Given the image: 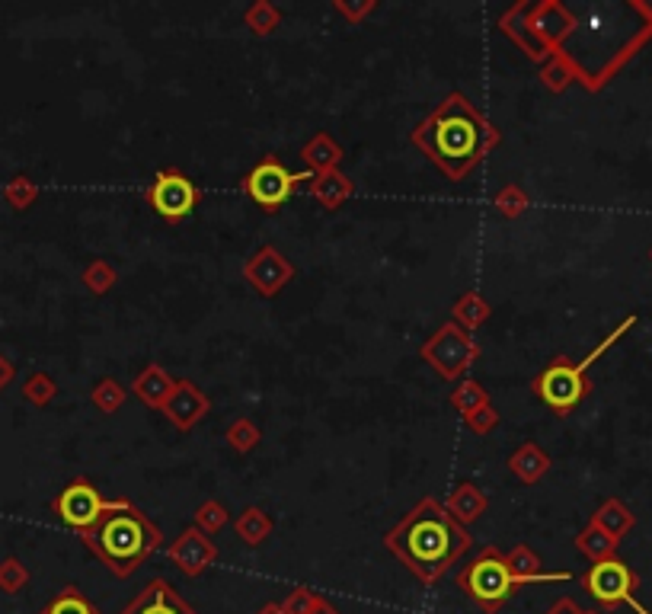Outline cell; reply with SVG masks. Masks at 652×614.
I'll use <instances>...</instances> for the list:
<instances>
[{"mask_svg": "<svg viewBox=\"0 0 652 614\" xmlns=\"http://www.w3.org/2000/svg\"><path fill=\"white\" fill-rule=\"evenodd\" d=\"M387 547L422 579V583H435L454 560L464 557V551L470 547V535L451 519L448 509L435 503V499H422V503L387 535Z\"/></svg>", "mask_w": 652, "mask_h": 614, "instance_id": "6da1fadb", "label": "cell"}, {"mask_svg": "<svg viewBox=\"0 0 652 614\" xmlns=\"http://www.w3.org/2000/svg\"><path fill=\"white\" fill-rule=\"evenodd\" d=\"M413 138L448 176L461 180L493 144V128L477 116L461 93H454L432 119L416 128Z\"/></svg>", "mask_w": 652, "mask_h": 614, "instance_id": "7a4b0ae2", "label": "cell"}, {"mask_svg": "<svg viewBox=\"0 0 652 614\" xmlns=\"http://www.w3.org/2000/svg\"><path fill=\"white\" fill-rule=\"evenodd\" d=\"M80 538L119 576H132L141 567V560L151 557L163 544L160 528L144 519L125 499H116L112 509L100 515V522L90 525L87 531H80Z\"/></svg>", "mask_w": 652, "mask_h": 614, "instance_id": "3957f363", "label": "cell"}, {"mask_svg": "<svg viewBox=\"0 0 652 614\" xmlns=\"http://www.w3.org/2000/svg\"><path fill=\"white\" fill-rule=\"evenodd\" d=\"M458 583L486 614H496L518 589L515 576L509 570V560H505L496 547H486V551L461 573Z\"/></svg>", "mask_w": 652, "mask_h": 614, "instance_id": "277c9868", "label": "cell"}, {"mask_svg": "<svg viewBox=\"0 0 652 614\" xmlns=\"http://www.w3.org/2000/svg\"><path fill=\"white\" fill-rule=\"evenodd\" d=\"M301 180H311V173H291L282 160L266 157L247 173L243 189H247V196L263 208V212H279L291 192L301 186Z\"/></svg>", "mask_w": 652, "mask_h": 614, "instance_id": "5b68a950", "label": "cell"}, {"mask_svg": "<svg viewBox=\"0 0 652 614\" xmlns=\"http://www.w3.org/2000/svg\"><path fill=\"white\" fill-rule=\"evenodd\" d=\"M534 391L541 394V400L553 413L566 416L579 407L585 394H589V378H585L582 365L557 359V362H550V368L534 381Z\"/></svg>", "mask_w": 652, "mask_h": 614, "instance_id": "8992f818", "label": "cell"}, {"mask_svg": "<svg viewBox=\"0 0 652 614\" xmlns=\"http://www.w3.org/2000/svg\"><path fill=\"white\" fill-rule=\"evenodd\" d=\"M582 583L601 608H617L624 602H633L640 576L633 573L621 557H608L601 563H592V570L585 573Z\"/></svg>", "mask_w": 652, "mask_h": 614, "instance_id": "52a82bcc", "label": "cell"}, {"mask_svg": "<svg viewBox=\"0 0 652 614\" xmlns=\"http://www.w3.org/2000/svg\"><path fill=\"white\" fill-rule=\"evenodd\" d=\"M148 202L154 205V212L160 218L183 221L195 212V205H199V186L179 170H160L154 176V183L148 186Z\"/></svg>", "mask_w": 652, "mask_h": 614, "instance_id": "ba28073f", "label": "cell"}, {"mask_svg": "<svg viewBox=\"0 0 652 614\" xmlns=\"http://www.w3.org/2000/svg\"><path fill=\"white\" fill-rule=\"evenodd\" d=\"M112 503H116V499H112ZM112 503H106V499L100 496V490H96L87 477H77L55 499V512H58V519L64 525H71L77 531H87L90 525L100 522L103 512L112 509Z\"/></svg>", "mask_w": 652, "mask_h": 614, "instance_id": "9c48e42d", "label": "cell"}, {"mask_svg": "<svg viewBox=\"0 0 652 614\" xmlns=\"http://www.w3.org/2000/svg\"><path fill=\"white\" fill-rule=\"evenodd\" d=\"M422 355L438 365V371L448 378H454L458 371H464L470 362H474V355H477V346L470 343V339L454 327V323H448L445 330H438V336L432 339V343L422 346Z\"/></svg>", "mask_w": 652, "mask_h": 614, "instance_id": "30bf717a", "label": "cell"}, {"mask_svg": "<svg viewBox=\"0 0 652 614\" xmlns=\"http://www.w3.org/2000/svg\"><path fill=\"white\" fill-rule=\"evenodd\" d=\"M243 272H247V279L259 288L263 295H275L279 288L291 279V266L282 260V253L279 250H259L253 260L243 266Z\"/></svg>", "mask_w": 652, "mask_h": 614, "instance_id": "8fae6325", "label": "cell"}, {"mask_svg": "<svg viewBox=\"0 0 652 614\" xmlns=\"http://www.w3.org/2000/svg\"><path fill=\"white\" fill-rule=\"evenodd\" d=\"M170 560L189 576H199L211 560H215V544H211L199 528H189L170 547Z\"/></svg>", "mask_w": 652, "mask_h": 614, "instance_id": "7c38bea8", "label": "cell"}, {"mask_svg": "<svg viewBox=\"0 0 652 614\" xmlns=\"http://www.w3.org/2000/svg\"><path fill=\"white\" fill-rule=\"evenodd\" d=\"M163 410H167V416L179 429H189L192 423H199V419L208 413V397L192 381H176L173 394L167 397V403H163Z\"/></svg>", "mask_w": 652, "mask_h": 614, "instance_id": "4fadbf2b", "label": "cell"}, {"mask_svg": "<svg viewBox=\"0 0 652 614\" xmlns=\"http://www.w3.org/2000/svg\"><path fill=\"white\" fill-rule=\"evenodd\" d=\"M122 614H195V611L179 599L163 579H154V583L144 589Z\"/></svg>", "mask_w": 652, "mask_h": 614, "instance_id": "5bb4252c", "label": "cell"}, {"mask_svg": "<svg viewBox=\"0 0 652 614\" xmlns=\"http://www.w3.org/2000/svg\"><path fill=\"white\" fill-rule=\"evenodd\" d=\"M592 525H598L608 538L621 541V538L630 535L633 525H637V515H633V512L621 503V499H605V503L598 506Z\"/></svg>", "mask_w": 652, "mask_h": 614, "instance_id": "9a60e30c", "label": "cell"}, {"mask_svg": "<svg viewBox=\"0 0 652 614\" xmlns=\"http://www.w3.org/2000/svg\"><path fill=\"white\" fill-rule=\"evenodd\" d=\"M483 512H486V496L474 487V483H461V487L454 490L451 499H448V515L458 525L480 519Z\"/></svg>", "mask_w": 652, "mask_h": 614, "instance_id": "2e32d148", "label": "cell"}, {"mask_svg": "<svg viewBox=\"0 0 652 614\" xmlns=\"http://www.w3.org/2000/svg\"><path fill=\"white\" fill-rule=\"evenodd\" d=\"M135 394L144 403H151V407H163L167 397L173 394V381L163 375V368L151 365L148 371H141V375L135 378Z\"/></svg>", "mask_w": 652, "mask_h": 614, "instance_id": "e0dca14e", "label": "cell"}, {"mask_svg": "<svg viewBox=\"0 0 652 614\" xmlns=\"http://www.w3.org/2000/svg\"><path fill=\"white\" fill-rule=\"evenodd\" d=\"M509 560V570H512V576H515V583L521 586V583H531V579H569V573H541V557H537L534 551H528L525 544L521 547H515V551L505 557Z\"/></svg>", "mask_w": 652, "mask_h": 614, "instance_id": "ac0fdd59", "label": "cell"}, {"mask_svg": "<svg viewBox=\"0 0 652 614\" xmlns=\"http://www.w3.org/2000/svg\"><path fill=\"white\" fill-rule=\"evenodd\" d=\"M512 471L518 480H525V483H537L544 474H547V467H550V458L544 455L537 445H521L515 455H512Z\"/></svg>", "mask_w": 652, "mask_h": 614, "instance_id": "d6986e66", "label": "cell"}, {"mask_svg": "<svg viewBox=\"0 0 652 614\" xmlns=\"http://www.w3.org/2000/svg\"><path fill=\"white\" fill-rule=\"evenodd\" d=\"M311 192H314V199H320L326 208H339L342 202L352 196V183H349L342 173L330 170V173H320V176H317L314 186H311Z\"/></svg>", "mask_w": 652, "mask_h": 614, "instance_id": "ffe728a7", "label": "cell"}, {"mask_svg": "<svg viewBox=\"0 0 652 614\" xmlns=\"http://www.w3.org/2000/svg\"><path fill=\"white\" fill-rule=\"evenodd\" d=\"M576 547H579V551H582L585 557H589L592 563H601V560L614 557V547H617V541H614V538H608L605 531H601L598 525H589L585 531H579Z\"/></svg>", "mask_w": 652, "mask_h": 614, "instance_id": "44dd1931", "label": "cell"}, {"mask_svg": "<svg viewBox=\"0 0 652 614\" xmlns=\"http://www.w3.org/2000/svg\"><path fill=\"white\" fill-rule=\"evenodd\" d=\"M339 157H342L339 144H336L333 138H326V135H317V138L304 148V160H307L311 167H317L320 173H330V170L339 164Z\"/></svg>", "mask_w": 652, "mask_h": 614, "instance_id": "7402d4cb", "label": "cell"}, {"mask_svg": "<svg viewBox=\"0 0 652 614\" xmlns=\"http://www.w3.org/2000/svg\"><path fill=\"white\" fill-rule=\"evenodd\" d=\"M237 531H240V538L247 541V544H259V541H263L269 531H272V522L266 519L263 509L253 506V509H247V512H243L240 519H237Z\"/></svg>", "mask_w": 652, "mask_h": 614, "instance_id": "603a6c76", "label": "cell"}, {"mask_svg": "<svg viewBox=\"0 0 652 614\" xmlns=\"http://www.w3.org/2000/svg\"><path fill=\"white\" fill-rule=\"evenodd\" d=\"M42 614H100V611H96L74 586H68L58 595V599H52L42 608Z\"/></svg>", "mask_w": 652, "mask_h": 614, "instance_id": "cb8c5ba5", "label": "cell"}, {"mask_svg": "<svg viewBox=\"0 0 652 614\" xmlns=\"http://www.w3.org/2000/svg\"><path fill=\"white\" fill-rule=\"evenodd\" d=\"M489 403V397H486V391L477 384V381H464L458 391L451 394V407L454 410H461V413H477L480 407H486Z\"/></svg>", "mask_w": 652, "mask_h": 614, "instance_id": "d4e9b609", "label": "cell"}, {"mask_svg": "<svg viewBox=\"0 0 652 614\" xmlns=\"http://www.w3.org/2000/svg\"><path fill=\"white\" fill-rule=\"evenodd\" d=\"M454 317H458L464 327L474 330V327H480V323L489 317V304H486L480 295L470 292V295H464V298L458 301V307H454Z\"/></svg>", "mask_w": 652, "mask_h": 614, "instance_id": "484cf974", "label": "cell"}, {"mask_svg": "<svg viewBox=\"0 0 652 614\" xmlns=\"http://www.w3.org/2000/svg\"><path fill=\"white\" fill-rule=\"evenodd\" d=\"M36 196H39V189H36V183L29 180V176H16V180H10L4 186V199L16 208V212L29 208L32 202H36Z\"/></svg>", "mask_w": 652, "mask_h": 614, "instance_id": "4316f807", "label": "cell"}, {"mask_svg": "<svg viewBox=\"0 0 652 614\" xmlns=\"http://www.w3.org/2000/svg\"><path fill=\"white\" fill-rule=\"evenodd\" d=\"M55 394H58L55 381L48 378V375H42V371H39V375H29L26 384H23V397H26L29 403H36V407H45V403H52Z\"/></svg>", "mask_w": 652, "mask_h": 614, "instance_id": "83f0119b", "label": "cell"}, {"mask_svg": "<svg viewBox=\"0 0 652 614\" xmlns=\"http://www.w3.org/2000/svg\"><path fill=\"white\" fill-rule=\"evenodd\" d=\"M93 403L100 407L103 413H116L122 403H125V391H122V384L119 381H112V378H103L100 384L93 387Z\"/></svg>", "mask_w": 652, "mask_h": 614, "instance_id": "f1b7e54d", "label": "cell"}, {"mask_svg": "<svg viewBox=\"0 0 652 614\" xmlns=\"http://www.w3.org/2000/svg\"><path fill=\"white\" fill-rule=\"evenodd\" d=\"M29 583V570L23 567L16 557H7V560H0V589L4 592H20L23 586Z\"/></svg>", "mask_w": 652, "mask_h": 614, "instance_id": "f546056e", "label": "cell"}, {"mask_svg": "<svg viewBox=\"0 0 652 614\" xmlns=\"http://www.w3.org/2000/svg\"><path fill=\"white\" fill-rule=\"evenodd\" d=\"M227 522V512L221 503H215V499H208V503L199 506V512H195V525H199V531H218L224 528Z\"/></svg>", "mask_w": 652, "mask_h": 614, "instance_id": "4dcf8cb0", "label": "cell"}, {"mask_svg": "<svg viewBox=\"0 0 652 614\" xmlns=\"http://www.w3.org/2000/svg\"><path fill=\"white\" fill-rule=\"evenodd\" d=\"M227 442H231L237 451H250L253 445H259V429L250 423V419H237L231 432H227Z\"/></svg>", "mask_w": 652, "mask_h": 614, "instance_id": "1f68e13d", "label": "cell"}, {"mask_svg": "<svg viewBox=\"0 0 652 614\" xmlns=\"http://www.w3.org/2000/svg\"><path fill=\"white\" fill-rule=\"evenodd\" d=\"M247 23L256 32H272L275 26H279V10H275L272 4H256L247 10Z\"/></svg>", "mask_w": 652, "mask_h": 614, "instance_id": "d6a6232c", "label": "cell"}, {"mask_svg": "<svg viewBox=\"0 0 652 614\" xmlns=\"http://www.w3.org/2000/svg\"><path fill=\"white\" fill-rule=\"evenodd\" d=\"M84 282H87L90 292L103 295V292H109V285L116 282V272H112L106 263H93V266L84 272Z\"/></svg>", "mask_w": 652, "mask_h": 614, "instance_id": "836d02e7", "label": "cell"}, {"mask_svg": "<svg viewBox=\"0 0 652 614\" xmlns=\"http://www.w3.org/2000/svg\"><path fill=\"white\" fill-rule=\"evenodd\" d=\"M496 205H499V212L502 215H509V218H515V215H521V208L528 205V199L521 196V189H515V186H509V189H502L499 196H496Z\"/></svg>", "mask_w": 652, "mask_h": 614, "instance_id": "e575fe53", "label": "cell"}, {"mask_svg": "<svg viewBox=\"0 0 652 614\" xmlns=\"http://www.w3.org/2000/svg\"><path fill=\"white\" fill-rule=\"evenodd\" d=\"M467 419H470V429L480 432V435H486L489 429L496 426V413H493V407H489V403H486V407H480L477 413H470Z\"/></svg>", "mask_w": 652, "mask_h": 614, "instance_id": "d590c367", "label": "cell"}, {"mask_svg": "<svg viewBox=\"0 0 652 614\" xmlns=\"http://www.w3.org/2000/svg\"><path fill=\"white\" fill-rule=\"evenodd\" d=\"M547 614H585V611H579V605L573 599H560Z\"/></svg>", "mask_w": 652, "mask_h": 614, "instance_id": "8d00e7d4", "label": "cell"}, {"mask_svg": "<svg viewBox=\"0 0 652 614\" xmlns=\"http://www.w3.org/2000/svg\"><path fill=\"white\" fill-rule=\"evenodd\" d=\"M13 381V365H10V359L4 352H0V391H4V387Z\"/></svg>", "mask_w": 652, "mask_h": 614, "instance_id": "74e56055", "label": "cell"}, {"mask_svg": "<svg viewBox=\"0 0 652 614\" xmlns=\"http://www.w3.org/2000/svg\"><path fill=\"white\" fill-rule=\"evenodd\" d=\"M630 605L637 608V614H652V611H646V608H643V605H637V602H630Z\"/></svg>", "mask_w": 652, "mask_h": 614, "instance_id": "f35d334b", "label": "cell"}, {"mask_svg": "<svg viewBox=\"0 0 652 614\" xmlns=\"http://www.w3.org/2000/svg\"><path fill=\"white\" fill-rule=\"evenodd\" d=\"M585 614H598V611H585Z\"/></svg>", "mask_w": 652, "mask_h": 614, "instance_id": "ab89813d", "label": "cell"}, {"mask_svg": "<svg viewBox=\"0 0 652 614\" xmlns=\"http://www.w3.org/2000/svg\"><path fill=\"white\" fill-rule=\"evenodd\" d=\"M649 256H652V250H649Z\"/></svg>", "mask_w": 652, "mask_h": 614, "instance_id": "60d3db41", "label": "cell"}]
</instances>
